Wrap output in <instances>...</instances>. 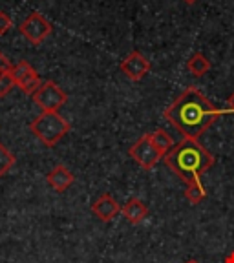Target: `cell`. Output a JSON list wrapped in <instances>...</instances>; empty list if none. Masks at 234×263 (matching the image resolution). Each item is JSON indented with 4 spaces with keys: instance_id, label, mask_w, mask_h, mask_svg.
Masks as SVG:
<instances>
[{
    "instance_id": "6da1fadb",
    "label": "cell",
    "mask_w": 234,
    "mask_h": 263,
    "mask_svg": "<svg viewBox=\"0 0 234 263\" xmlns=\"http://www.w3.org/2000/svg\"><path fill=\"white\" fill-rule=\"evenodd\" d=\"M229 110L216 108L196 86H189L165 110V119L183 137L200 139Z\"/></svg>"
},
{
    "instance_id": "7a4b0ae2",
    "label": "cell",
    "mask_w": 234,
    "mask_h": 263,
    "mask_svg": "<svg viewBox=\"0 0 234 263\" xmlns=\"http://www.w3.org/2000/svg\"><path fill=\"white\" fill-rule=\"evenodd\" d=\"M163 159L165 164L187 185L202 179L203 174L212 168L214 164L212 154L197 139H187V137L174 144L172 150Z\"/></svg>"
},
{
    "instance_id": "3957f363",
    "label": "cell",
    "mask_w": 234,
    "mask_h": 263,
    "mask_svg": "<svg viewBox=\"0 0 234 263\" xmlns=\"http://www.w3.org/2000/svg\"><path fill=\"white\" fill-rule=\"evenodd\" d=\"M29 130L44 146L53 148L70 132V123L59 111H42L29 123Z\"/></svg>"
},
{
    "instance_id": "277c9868",
    "label": "cell",
    "mask_w": 234,
    "mask_h": 263,
    "mask_svg": "<svg viewBox=\"0 0 234 263\" xmlns=\"http://www.w3.org/2000/svg\"><path fill=\"white\" fill-rule=\"evenodd\" d=\"M31 97L33 103L37 104L42 111H59L66 104V101H68L66 91L53 81L42 82V86Z\"/></svg>"
},
{
    "instance_id": "5b68a950",
    "label": "cell",
    "mask_w": 234,
    "mask_h": 263,
    "mask_svg": "<svg viewBox=\"0 0 234 263\" xmlns=\"http://www.w3.org/2000/svg\"><path fill=\"white\" fill-rule=\"evenodd\" d=\"M128 156H130L132 159L136 161L141 168H145V170H152L154 166L163 159V154L152 144L148 134L141 136L136 143L128 148Z\"/></svg>"
},
{
    "instance_id": "8992f818",
    "label": "cell",
    "mask_w": 234,
    "mask_h": 263,
    "mask_svg": "<svg viewBox=\"0 0 234 263\" xmlns=\"http://www.w3.org/2000/svg\"><path fill=\"white\" fill-rule=\"evenodd\" d=\"M19 29H21V33L24 35V39L29 44L39 46L51 35L53 26H51V22H49L44 15H41V13H31V15L26 16V21L22 22Z\"/></svg>"
},
{
    "instance_id": "52a82bcc",
    "label": "cell",
    "mask_w": 234,
    "mask_h": 263,
    "mask_svg": "<svg viewBox=\"0 0 234 263\" xmlns=\"http://www.w3.org/2000/svg\"><path fill=\"white\" fill-rule=\"evenodd\" d=\"M119 68L130 81L137 82L150 71L152 64H150V61H148L141 51H132L128 57H124L123 61H121Z\"/></svg>"
},
{
    "instance_id": "ba28073f",
    "label": "cell",
    "mask_w": 234,
    "mask_h": 263,
    "mask_svg": "<svg viewBox=\"0 0 234 263\" xmlns=\"http://www.w3.org/2000/svg\"><path fill=\"white\" fill-rule=\"evenodd\" d=\"M92 212H94L101 221L108 223L114 218L119 216L121 206H119V203L115 201L114 197L110 196V194H103V196H99L97 199L92 203Z\"/></svg>"
},
{
    "instance_id": "9c48e42d",
    "label": "cell",
    "mask_w": 234,
    "mask_h": 263,
    "mask_svg": "<svg viewBox=\"0 0 234 263\" xmlns=\"http://www.w3.org/2000/svg\"><path fill=\"white\" fill-rule=\"evenodd\" d=\"M46 181H48V185L51 186L55 192H64V190H68L74 185L75 176L70 168H66L64 164H57V166H53V168L48 172Z\"/></svg>"
},
{
    "instance_id": "30bf717a",
    "label": "cell",
    "mask_w": 234,
    "mask_h": 263,
    "mask_svg": "<svg viewBox=\"0 0 234 263\" xmlns=\"http://www.w3.org/2000/svg\"><path fill=\"white\" fill-rule=\"evenodd\" d=\"M121 214L127 218L128 223H132V225H139L143 219H147L148 206L145 201H141L139 197H132V199H128V201L121 206Z\"/></svg>"
},
{
    "instance_id": "8fae6325",
    "label": "cell",
    "mask_w": 234,
    "mask_h": 263,
    "mask_svg": "<svg viewBox=\"0 0 234 263\" xmlns=\"http://www.w3.org/2000/svg\"><path fill=\"white\" fill-rule=\"evenodd\" d=\"M210 61L207 59L205 53L196 51L194 55H190V59L187 61V70L194 75V77H203L205 73H209L210 70Z\"/></svg>"
},
{
    "instance_id": "7c38bea8",
    "label": "cell",
    "mask_w": 234,
    "mask_h": 263,
    "mask_svg": "<svg viewBox=\"0 0 234 263\" xmlns=\"http://www.w3.org/2000/svg\"><path fill=\"white\" fill-rule=\"evenodd\" d=\"M150 136V141H152V144L154 146L159 150L161 154H163V157L167 156V154L172 150V146H174V141H172V137L167 134L165 130H154L152 134H148Z\"/></svg>"
},
{
    "instance_id": "4fadbf2b",
    "label": "cell",
    "mask_w": 234,
    "mask_h": 263,
    "mask_svg": "<svg viewBox=\"0 0 234 263\" xmlns=\"http://www.w3.org/2000/svg\"><path fill=\"white\" fill-rule=\"evenodd\" d=\"M207 197V189L203 186L202 179L192 181L190 185H187L185 189V199L190 203V205H200Z\"/></svg>"
},
{
    "instance_id": "5bb4252c",
    "label": "cell",
    "mask_w": 234,
    "mask_h": 263,
    "mask_svg": "<svg viewBox=\"0 0 234 263\" xmlns=\"http://www.w3.org/2000/svg\"><path fill=\"white\" fill-rule=\"evenodd\" d=\"M9 73H11L15 84H19V82H22L24 79H28L29 75H33V73H37V71H35V68H33L29 62L21 61V62H16V64H11Z\"/></svg>"
},
{
    "instance_id": "9a60e30c",
    "label": "cell",
    "mask_w": 234,
    "mask_h": 263,
    "mask_svg": "<svg viewBox=\"0 0 234 263\" xmlns=\"http://www.w3.org/2000/svg\"><path fill=\"white\" fill-rule=\"evenodd\" d=\"M15 163H16L15 156L9 152L8 146H4V144L0 143V177H4L15 166Z\"/></svg>"
},
{
    "instance_id": "2e32d148",
    "label": "cell",
    "mask_w": 234,
    "mask_h": 263,
    "mask_svg": "<svg viewBox=\"0 0 234 263\" xmlns=\"http://www.w3.org/2000/svg\"><path fill=\"white\" fill-rule=\"evenodd\" d=\"M16 86H19V90H21L22 93L33 95L42 86V81H41V77H39V73H33V75H29L28 79H24L22 82H19Z\"/></svg>"
},
{
    "instance_id": "e0dca14e",
    "label": "cell",
    "mask_w": 234,
    "mask_h": 263,
    "mask_svg": "<svg viewBox=\"0 0 234 263\" xmlns=\"http://www.w3.org/2000/svg\"><path fill=\"white\" fill-rule=\"evenodd\" d=\"M15 86L16 84H15V81H13L11 73H9V68L4 71H0V97H6Z\"/></svg>"
},
{
    "instance_id": "ac0fdd59",
    "label": "cell",
    "mask_w": 234,
    "mask_h": 263,
    "mask_svg": "<svg viewBox=\"0 0 234 263\" xmlns=\"http://www.w3.org/2000/svg\"><path fill=\"white\" fill-rule=\"evenodd\" d=\"M11 28H13L11 16H9L6 11H0V35H6Z\"/></svg>"
},
{
    "instance_id": "d6986e66",
    "label": "cell",
    "mask_w": 234,
    "mask_h": 263,
    "mask_svg": "<svg viewBox=\"0 0 234 263\" xmlns=\"http://www.w3.org/2000/svg\"><path fill=\"white\" fill-rule=\"evenodd\" d=\"M8 68H11V62H9L8 57H6V55L0 51V71L8 70Z\"/></svg>"
},
{
    "instance_id": "ffe728a7",
    "label": "cell",
    "mask_w": 234,
    "mask_h": 263,
    "mask_svg": "<svg viewBox=\"0 0 234 263\" xmlns=\"http://www.w3.org/2000/svg\"><path fill=\"white\" fill-rule=\"evenodd\" d=\"M227 106H229V114H234V93H230L227 99Z\"/></svg>"
},
{
    "instance_id": "44dd1931",
    "label": "cell",
    "mask_w": 234,
    "mask_h": 263,
    "mask_svg": "<svg viewBox=\"0 0 234 263\" xmlns=\"http://www.w3.org/2000/svg\"><path fill=\"white\" fill-rule=\"evenodd\" d=\"M223 263H234V252L227 254V256H225V259H223Z\"/></svg>"
},
{
    "instance_id": "7402d4cb",
    "label": "cell",
    "mask_w": 234,
    "mask_h": 263,
    "mask_svg": "<svg viewBox=\"0 0 234 263\" xmlns=\"http://www.w3.org/2000/svg\"><path fill=\"white\" fill-rule=\"evenodd\" d=\"M183 2H187V4H196L197 0H183Z\"/></svg>"
},
{
    "instance_id": "603a6c76",
    "label": "cell",
    "mask_w": 234,
    "mask_h": 263,
    "mask_svg": "<svg viewBox=\"0 0 234 263\" xmlns=\"http://www.w3.org/2000/svg\"><path fill=\"white\" fill-rule=\"evenodd\" d=\"M187 263H197V261H196V259H189Z\"/></svg>"
}]
</instances>
